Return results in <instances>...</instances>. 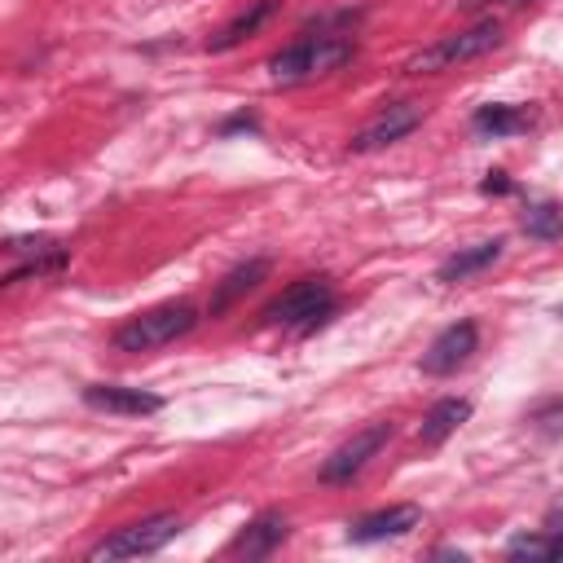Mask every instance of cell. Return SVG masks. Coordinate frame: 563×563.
Segmentation results:
<instances>
[{"label": "cell", "mask_w": 563, "mask_h": 563, "mask_svg": "<svg viewBox=\"0 0 563 563\" xmlns=\"http://www.w3.org/2000/svg\"><path fill=\"white\" fill-rule=\"evenodd\" d=\"M352 57H356L352 35L317 26V35H299V40H290L286 48H277L268 57V79L273 84H303V79H317V75H330V70L347 66Z\"/></svg>", "instance_id": "1"}, {"label": "cell", "mask_w": 563, "mask_h": 563, "mask_svg": "<svg viewBox=\"0 0 563 563\" xmlns=\"http://www.w3.org/2000/svg\"><path fill=\"white\" fill-rule=\"evenodd\" d=\"M194 325H198V308L189 299H172V303H158V308H145V312L128 317L114 330L110 343L119 352H154V347H167V343L185 339Z\"/></svg>", "instance_id": "2"}, {"label": "cell", "mask_w": 563, "mask_h": 563, "mask_svg": "<svg viewBox=\"0 0 563 563\" xmlns=\"http://www.w3.org/2000/svg\"><path fill=\"white\" fill-rule=\"evenodd\" d=\"M497 44H501V22H497V18H479L475 26H466V31H453V35H440L431 48L413 53V57L405 62V70H409V75L453 70V66H462V62H475V57L493 53Z\"/></svg>", "instance_id": "3"}, {"label": "cell", "mask_w": 563, "mask_h": 563, "mask_svg": "<svg viewBox=\"0 0 563 563\" xmlns=\"http://www.w3.org/2000/svg\"><path fill=\"white\" fill-rule=\"evenodd\" d=\"M334 312V290H330V277H299V282H290L277 299H268L264 303V321L268 325H299L303 334L308 330H317L325 317Z\"/></svg>", "instance_id": "4"}, {"label": "cell", "mask_w": 563, "mask_h": 563, "mask_svg": "<svg viewBox=\"0 0 563 563\" xmlns=\"http://www.w3.org/2000/svg\"><path fill=\"white\" fill-rule=\"evenodd\" d=\"M180 532V519L176 515H150V519H136L128 528H114L110 537H101L92 550H88V563H106V559H141V554H158L172 537Z\"/></svg>", "instance_id": "5"}, {"label": "cell", "mask_w": 563, "mask_h": 563, "mask_svg": "<svg viewBox=\"0 0 563 563\" xmlns=\"http://www.w3.org/2000/svg\"><path fill=\"white\" fill-rule=\"evenodd\" d=\"M422 123V106L418 101H391V106H383L352 141H347V150L352 154H374V150H387V145H396V141H405L413 128Z\"/></svg>", "instance_id": "6"}, {"label": "cell", "mask_w": 563, "mask_h": 563, "mask_svg": "<svg viewBox=\"0 0 563 563\" xmlns=\"http://www.w3.org/2000/svg\"><path fill=\"white\" fill-rule=\"evenodd\" d=\"M387 440H391V422H369V427H361L352 440H343V444L321 462V479H325V484H347L352 475L365 471L369 457H378V449H383Z\"/></svg>", "instance_id": "7"}, {"label": "cell", "mask_w": 563, "mask_h": 563, "mask_svg": "<svg viewBox=\"0 0 563 563\" xmlns=\"http://www.w3.org/2000/svg\"><path fill=\"white\" fill-rule=\"evenodd\" d=\"M475 347H479L475 321H453V325H444V330L431 339V347H427V356H422V369H427V374H453V369H462V365L471 361Z\"/></svg>", "instance_id": "8"}, {"label": "cell", "mask_w": 563, "mask_h": 563, "mask_svg": "<svg viewBox=\"0 0 563 563\" xmlns=\"http://www.w3.org/2000/svg\"><path fill=\"white\" fill-rule=\"evenodd\" d=\"M422 523V510L418 506H383V510H369V515H361L352 528H347V541H356V545H374V541H387V537H405V532H413Z\"/></svg>", "instance_id": "9"}, {"label": "cell", "mask_w": 563, "mask_h": 563, "mask_svg": "<svg viewBox=\"0 0 563 563\" xmlns=\"http://www.w3.org/2000/svg\"><path fill=\"white\" fill-rule=\"evenodd\" d=\"M84 400H88L92 409L128 413V418H145V413H158V409H163V396L141 391V387H119V383H88V387H84Z\"/></svg>", "instance_id": "10"}, {"label": "cell", "mask_w": 563, "mask_h": 563, "mask_svg": "<svg viewBox=\"0 0 563 563\" xmlns=\"http://www.w3.org/2000/svg\"><path fill=\"white\" fill-rule=\"evenodd\" d=\"M290 537V528H286V519L277 515V510H264V515H255L238 537H233V545H229V554H246V559H264V554H273L282 541Z\"/></svg>", "instance_id": "11"}, {"label": "cell", "mask_w": 563, "mask_h": 563, "mask_svg": "<svg viewBox=\"0 0 563 563\" xmlns=\"http://www.w3.org/2000/svg\"><path fill=\"white\" fill-rule=\"evenodd\" d=\"M268 260L264 255H255V260H246V264H238V268H229L220 282H216V295H211V317H220V312H229L242 295H251L264 277H268Z\"/></svg>", "instance_id": "12"}, {"label": "cell", "mask_w": 563, "mask_h": 563, "mask_svg": "<svg viewBox=\"0 0 563 563\" xmlns=\"http://www.w3.org/2000/svg\"><path fill=\"white\" fill-rule=\"evenodd\" d=\"M273 13H277V0H251V4H246L242 13H233L216 35H207V48H211V53H229V48H238V44H242L246 35H255Z\"/></svg>", "instance_id": "13"}, {"label": "cell", "mask_w": 563, "mask_h": 563, "mask_svg": "<svg viewBox=\"0 0 563 563\" xmlns=\"http://www.w3.org/2000/svg\"><path fill=\"white\" fill-rule=\"evenodd\" d=\"M537 123V110L532 106H501V101H488L471 114V128L479 136H515V132H528Z\"/></svg>", "instance_id": "14"}, {"label": "cell", "mask_w": 563, "mask_h": 563, "mask_svg": "<svg viewBox=\"0 0 563 563\" xmlns=\"http://www.w3.org/2000/svg\"><path fill=\"white\" fill-rule=\"evenodd\" d=\"M501 238H488V242H475V246H462V251H453L444 264H440V282L444 286H457V282H466V277H475V273H484L488 264H497L501 260Z\"/></svg>", "instance_id": "15"}, {"label": "cell", "mask_w": 563, "mask_h": 563, "mask_svg": "<svg viewBox=\"0 0 563 563\" xmlns=\"http://www.w3.org/2000/svg\"><path fill=\"white\" fill-rule=\"evenodd\" d=\"M466 418H471V400L444 396V400H435V405L427 409V418H422V427H418V440H422L427 449H435V444H444Z\"/></svg>", "instance_id": "16"}, {"label": "cell", "mask_w": 563, "mask_h": 563, "mask_svg": "<svg viewBox=\"0 0 563 563\" xmlns=\"http://www.w3.org/2000/svg\"><path fill=\"white\" fill-rule=\"evenodd\" d=\"M519 229L537 242H554V238H563V207L559 202H532L519 216Z\"/></svg>", "instance_id": "17"}, {"label": "cell", "mask_w": 563, "mask_h": 563, "mask_svg": "<svg viewBox=\"0 0 563 563\" xmlns=\"http://www.w3.org/2000/svg\"><path fill=\"white\" fill-rule=\"evenodd\" d=\"M506 559H563V532H532L506 545Z\"/></svg>", "instance_id": "18"}, {"label": "cell", "mask_w": 563, "mask_h": 563, "mask_svg": "<svg viewBox=\"0 0 563 563\" xmlns=\"http://www.w3.org/2000/svg\"><path fill=\"white\" fill-rule=\"evenodd\" d=\"M4 251L9 255H26V260H44V255H57V251H66L57 238H4Z\"/></svg>", "instance_id": "19"}, {"label": "cell", "mask_w": 563, "mask_h": 563, "mask_svg": "<svg viewBox=\"0 0 563 563\" xmlns=\"http://www.w3.org/2000/svg\"><path fill=\"white\" fill-rule=\"evenodd\" d=\"M479 189H484V194H510L515 185H510V176H506V172H488Z\"/></svg>", "instance_id": "20"}, {"label": "cell", "mask_w": 563, "mask_h": 563, "mask_svg": "<svg viewBox=\"0 0 563 563\" xmlns=\"http://www.w3.org/2000/svg\"><path fill=\"white\" fill-rule=\"evenodd\" d=\"M559 418H563V400H550L532 413V422H545V427H559Z\"/></svg>", "instance_id": "21"}, {"label": "cell", "mask_w": 563, "mask_h": 563, "mask_svg": "<svg viewBox=\"0 0 563 563\" xmlns=\"http://www.w3.org/2000/svg\"><path fill=\"white\" fill-rule=\"evenodd\" d=\"M220 132H224V136H229V132H255V114H233V119L220 123Z\"/></svg>", "instance_id": "22"}, {"label": "cell", "mask_w": 563, "mask_h": 563, "mask_svg": "<svg viewBox=\"0 0 563 563\" xmlns=\"http://www.w3.org/2000/svg\"><path fill=\"white\" fill-rule=\"evenodd\" d=\"M488 4H528V0H462L466 13H479V9H488Z\"/></svg>", "instance_id": "23"}]
</instances>
